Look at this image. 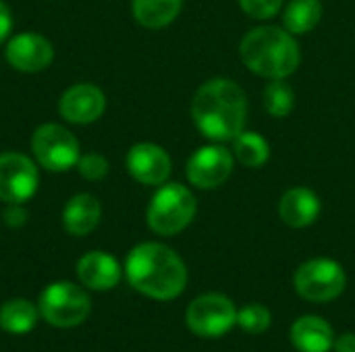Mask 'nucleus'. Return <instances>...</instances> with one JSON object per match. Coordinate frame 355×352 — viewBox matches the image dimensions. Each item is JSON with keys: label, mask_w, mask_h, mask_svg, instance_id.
Wrapping results in <instances>:
<instances>
[{"label": "nucleus", "mask_w": 355, "mask_h": 352, "mask_svg": "<svg viewBox=\"0 0 355 352\" xmlns=\"http://www.w3.org/2000/svg\"><path fill=\"white\" fill-rule=\"evenodd\" d=\"M191 118L206 139L214 143L233 141L245 129V91L231 79H210L198 87L191 100Z\"/></svg>", "instance_id": "f257e3e1"}, {"label": "nucleus", "mask_w": 355, "mask_h": 352, "mask_svg": "<svg viewBox=\"0 0 355 352\" xmlns=\"http://www.w3.org/2000/svg\"><path fill=\"white\" fill-rule=\"evenodd\" d=\"M125 276L137 293L154 301L177 299L187 284L183 259L160 243H141L133 247L125 261Z\"/></svg>", "instance_id": "f03ea898"}, {"label": "nucleus", "mask_w": 355, "mask_h": 352, "mask_svg": "<svg viewBox=\"0 0 355 352\" xmlns=\"http://www.w3.org/2000/svg\"><path fill=\"white\" fill-rule=\"evenodd\" d=\"M241 62L258 77L287 79L302 62L300 44L285 27L260 25L250 29L239 44Z\"/></svg>", "instance_id": "7ed1b4c3"}, {"label": "nucleus", "mask_w": 355, "mask_h": 352, "mask_svg": "<svg viewBox=\"0 0 355 352\" xmlns=\"http://www.w3.org/2000/svg\"><path fill=\"white\" fill-rule=\"evenodd\" d=\"M198 212L193 193L181 183H164L148 205V226L160 237H175L185 230Z\"/></svg>", "instance_id": "20e7f679"}, {"label": "nucleus", "mask_w": 355, "mask_h": 352, "mask_svg": "<svg viewBox=\"0 0 355 352\" xmlns=\"http://www.w3.org/2000/svg\"><path fill=\"white\" fill-rule=\"evenodd\" d=\"M37 309L50 326L75 328L87 319L92 301L81 286L73 282H54L42 290Z\"/></svg>", "instance_id": "39448f33"}, {"label": "nucleus", "mask_w": 355, "mask_h": 352, "mask_svg": "<svg viewBox=\"0 0 355 352\" xmlns=\"http://www.w3.org/2000/svg\"><path fill=\"white\" fill-rule=\"evenodd\" d=\"M293 284L302 299L312 303H327L345 290L347 278L341 263L329 257H316L297 268Z\"/></svg>", "instance_id": "423d86ee"}, {"label": "nucleus", "mask_w": 355, "mask_h": 352, "mask_svg": "<svg viewBox=\"0 0 355 352\" xmlns=\"http://www.w3.org/2000/svg\"><path fill=\"white\" fill-rule=\"evenodd\" d=\"M31 149L35 160L50 172H67L81 158L79 141L60 124H42L31 137Z\"/></svg>", "instance_id": "0eeeda50"}, {"label": "nucleus", "mask_w": 355, "mask_h": 352, "mask_svg": "<svg viewBox=\"0 0 355 352\" xmlns=\"http://www.w3.org/2000/svg\"><path fill=\"white\" fill-rule=\"evenodd\" d=\"M185 322L193 334L202 338H216L237 324V309L223 295H202L187 307Z\"/></svg>", "instance_id": "6e6552de"}, {"label": "nucleus", "mask_w": 355, "mask_h": 352, "mask_svg": "<svg viewBox=\"0 0 355 352\" xmlns=\"http://www.w3.org/2000/svg\"><path fill=\"white\" fill-rule=\"evenodd\" d=\"M235 166V156L223 143H210L198 147L187 160L185 174L187 180L198 189H218L223 187Z\"/></svg>", "instance_id": "1a4fd4ad"}, {"label": "nucleus", "mask_w": 355, "mask_h": 352, "mask_svg": "<svg viewBox=\"0 0 355 352\" xmlns=\"http://www.w3.org/2000/svg\"><path fill=\"white\" fill-rule=\"evenodd\" d=\"M37 168L23 154H0V201L25 203L37 191Z\"/></svg>", "instance_id": "9d476101"}, {"label": "nucleus", "mask_w": 355, "mask_h": 352, "mask_svg": "<svg viewBox=\"0 0 355 352\" xmlns=\"http://www.w3.org/2000/svg\"><path fill=\"white\" fill-rule=\"evenodd\" d=\"M127 170L141 185H164L171 176L173 162L166 149L156 143H137L127 154Z\"/></svg>", "instance_id": "9b49d317"}, {"label": "nucleus", "mask_w": 355, "mask_h": 352, "mask_svg": "<svg viewBox=\"0 0 355 352\" xmlns=\"http://www.w3.org/2000/svg\"><path fill=\"white\" fill-rule=\"evenodd\" d=\"M104 108H106V98L102 89L92 83H77L69 87L58 102L60 116L73 124H89L98 120Z\"/></svg>", "instance_id": "f8f14e48"}, {"label": "nucleus", "mask_w": 355, "mask_h": 352, "mask_svg": "<svg viewBox=\"0 0 355 352\" xmlns=\"http://www.w3.org/2000/svg\"><path fill=\"white\" fill-rule=\"evenodd\" d=\"M54 58L52 44L40 33H19L6 46V60L21 73L44 71Z\"/></svg>", "instance_id": "ddd939ff"}, {"label": "nucleus", "mask_w": 355, "mask_h": 352, "mask_svg": "<svg viewBox=\"0 0 355 352\" xmlns=\"http://www.w3.org/2000/svg\"><path fill=\"white\" fill-rule=\"evenodd\" d=\"M320 197L308 187H293L283 193L279 201V216L291 228H306L320 216Z\"/></svg>", "instance_id": "4468645a"}, {"label": "nucleus", "mask_w": 355, "mask_h": 352, "mask_svg": "<svg viewBox=\"0 0 355 352\" xmlns=\"http://www.w3.org/2000/svg\"><path fill=\"white\" fill-rule=\"evenodd\" d=\"M77 278L89 290H110L121 280V266L112 255L92 251L77 261Z\"/></svg>", "instance_id": "2eb2a0df"}, {"label": "nucleus", "mask_w": 355, "mask_h": 352, "mask_svg": "<svg viewBox=\"0 0 355 352\" xmlns=\"http://www.w3.org/2000/svg\"><path fill=\"white\" fill-rule=\"evenodd\" d=\"M102 216L100 201L89 193H79L69 199V203L62 210V226L73 237H85L89 234L98 224Z\"/></svg>", "instance_id": "dca6fc26"}, {"label": "nucleus", "mask_w": 355, "mask_h": 352, "mask_svg": "<svg viewBox=\"0 0 355 352\" xmlns=\"http://www.w3.org/2000/svg\"><path fill=\"white\" fill-rule=\"evenodd\" d=\"M291 342L300 352H329L335 346V332L322 317H300L291 328Z\"/></svg>", "instance_id": "f3484780"}, {"label": "nucleus", "mask_w": 355, "mask_h": 352, "mask_svg": "<svg viewBox=\"0 0 355 352\" xmlns=\"http://www.w3.org/2000/svg\"><path fill=\"white\" fill-rule=\"evenodd\" d=\"M322 12L320 0H289L283 12V27L293 35H304L318 27Z\"/></svg>", "instance_id": "a211bd4d"}, {"label": "nucleus", "mask_w": 355, "mask_h": 352, "mask_svg": "<svg viewBox=\"0 0 355 352\" xmlns=\"http://www.w3.org/2000/svg\"><path fill=\"white\" fill-rule=\"evenodd\" d=\"M183 0H133V17L148 29L171 25L181 12Z\"/></svg>", "instance_id": "6ab92c4d"}, {"label": "nucleus", "mask_w": 355, "mask_h": 352, "mask_svg": "<svg viewBox=\"0 0 355 352\" xmlns=\"http://www.w3.org/2000/svg\"><path fill=\"white\" fill-rule=\"evenodd\" d=\"M233 156L239 164H243L245 168H260L268 162L270 158V145L268 141L256 133V131H241L235 139H233Z\"/></svg>", "instance_id": "aec40b11"}, {"label": "nucleus", "mask_w": 355, "mask_h": 352, "mask_svg": "<svg viewBox=\"0 0 355 352\" xmlns=\"http://www.w3.org/2000/svg\"><path fill=\"white\" fill-rule=\"evenodd\" d=\"M37 313L40 309H35L25 299L6 301L0 307V328L8 334H27L35 328Z\"/></svg>", "instance_id": "412c9836"}, {"label": "nucleus", "mask_w": 355, "mask_h": 352, "mask_svg": "<svg viewBox=\"0 0 355 352\" xmlns=\"http://www.w3.org/2000/svg\"><path fill=\"white\" fill-rule=\"evenodd\" d=\"M264 108L275 118H285L295 106V91L285 79H270L264 87Z\"/></svg>", "instance_id": "4be33fe9"}, {"label": "nucleus", "mask_w": 355, "mask_h": 352, "mask_svg": "<svg viewBox=\"0 0 355 352\" xmlns=\"http://www.w3.org/2000/svg\"><path fill=\"white\" fill-rule=\"evenodd\" d=\"M270 322H272L270 311L264 305H260V303L245 305L243 309L237 311V324L248 334H262V332H266L270 328Z\"/></svg>", "instance_id": "5701e85b"}, {"label": "nucleus", "mask_w": 355, "mask_h": 352, "mask_svg": "<svg viewBox=\"0 0 355 352\" xmlns=\"http://www.w3.org/2000/svg\"><path fill=\"white\" fill-rule=\"evenodd\" d=\"M77 170L87 180H100L108 174V162L100 154H85L77 162Z\"/></svg>", "instance_id": "b1692460"}, {"label": "nucleus", "mask_w": 355, "mask_h": 352, "mask_svg": "<svg viewBox=\"0 0 355 352\" xmlns=\"http://www.w3.org/2000/svg\"><path fill=\"white\" fill-rule=\"evenodd\" d=\"M237 2L248 17L260 19V21L275 17L283 6V0H237Z\"/></svg>", "instance_id": "393cba45"}, {"label": "nucleus", "mask_w": 355, "mask_h": 352, "mask_svg": "<svg viewBox=\"0 0 355 352\" xmlns=\"http://www.w3.org/2000/svg\"><path fill=\"white\" fill-rule=\"evenodd\" d=\"M25 220H27V214H25V210L21 207V203H8V207H6V212H4V222H6L10 228H19V226L25 224Z\"/></svg>", "instance_id": "a878e982"}, {"label": "nucleus", "mask_w": 355, "mask_h": 352, "mask_svg": "<svg viewBox=\"0 0 355 352\" xmlns=\"http://www.w3.org/2000/svg\"><path fill=\"white\" fill-rule=\"evenodd\" d=\"M10 29H12V15L8 10V6L0 0V44L6 39Z\"/></svg>", "instance_id": "bb28decb"}, {"label": "nucleus", "mask_w": 355, "mask_h": 352, "mask_svg": "<svg viewBox=\"0 0 355 352\" xmlns=\"http://www.w3.org/2000/svg\"><path fill=\"white\" fill-rule=\"evenodd\" d=\"M337 352H355V334H343L335 340Z\"/></svg>", "instance_id": "cd10ccee"}]
</instances>
